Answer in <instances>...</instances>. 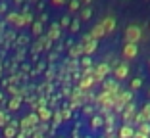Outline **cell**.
<instances>
[{
    "instance_id": "obj_1",
    "label": "cell",
    "mask_w": 150,
    "mask_h": 138,
    "mask_svg": "<svg viewBox=\"0 0 150 138\" xmlns=\"http://www.w3.org/2000/svg\"><path fill=\"white\" fill-rule=\"evenodd\" d=\"M139 40H141V29L137 25H129L125 29V42L127 44H137Z\"/></svg>"
},
{
    "instance_id": "obj_2",
    "label": "cell",
    "mask_w": 150,
    "mask_h": 138,
    "mask_svg": "<svg viewBox=\"0 0 150 138\" xmlns=\"http://www.w3.org/2000/svg\"><path fill=\"white\" fill-rule=\"evenodd\" d=\"M108 71H110V65L108 63H100V65L94 69V75H93V79L94 81H102L104 77L108 75Z\"/></svg>"
},
{
    "instance_id": "obj_3",
    "label": "cell",
    "mask_w": 150,
    "mask_h": 138,
    "mask_svg": "<svg viewBox=\"0 0 150 138\" xmlns=\"http://www.w3.org/2000/svg\"><path fill=\"white\" fill-rule=\"evenodd\" d=\"M129 100H131V92H125V94H121V96H117V98H115V104H114L115 111H121V109L127 106Z\"/></svg>"
},
{
    "instance_id": "obj_4",
    "label": "cell",
    "mask_w": 150,
    "mask_h": 138,
    "mask_svg": "<svg viewBox=\"0 0 150 138\" xmlns=\"http://www.w3.org/2000/svg\"><path fill=\"white\" fill-rule=\"evenodd\" d=\"M137 56V44H125L123 46V58L125 60H131Z\"/></svg>"
},
{
    "instance_id": "obj_5",
    "label": "cell",
    "mask_w": 150,
    "mask_h": 138,
    "mask_svg": "<svg viewBox=\"0 0 150 138\" xmlns=\"http://www.w3.org/2000/svg\"><path fill=\"white\" fill-rule=\"evenodd\" d=\"M102 29H104V33H112L115 29V21H114V18H104L102 19Z\"/></svg>"
},
{
    "instance_id": "obj_6",
    "label": "cell",
    "mask_w": 150,
    "mask_h": 138,
    "mask_svg": "<svg viewBox=\"0 0 150 138\" xmlns=\"http://www.w3.org/2000/svg\"><path fill=\"white\" fill-rule=\"evenodd\" d=\"M94 50H96V40L91 39V40H87V42H83V54L88 56V54H93Z\"/></svg>"
},
{
    "instance_id": "obj_7",
    "label": "cell",
    "mask_w": 150,
    "mask_h": 138,
    "mask_svg": "<svg viewBox=\"0 0 150 138\" xmlns=\"http://www.w3.org/2000/svg\"><path fill=\"white\" fill-rule=\"evenodd\" d=\"M133 117H135V106H133V104H127V106H125V113H123L125 123H129Z\"/></svg>"
},
{
    "instance_id": "obj_8",
    "label": "cell",
    "mask_w": 150,
    "mask_h": 138,
    "mask_svg": "<svg viewBox=\"0 0 150 138\" xmlns=\"http://www.w3.org/2000/svg\"><path fill=\"white\" fill-rule=\"evenodd\" d=\"M102 35H106V33H104V29H102V25L98 23V25H94V27H93V33H91L88 36H91L93 40H96V39H100Z\"/></svg>"
},
{
    "instance_id": "obj_9",
    "label": "cell",
    "mask_w": 150,
    "mask_h": 138,
    "mask_svg": "<svg viewBox=\"0 0 150 138\" xmlns=\"http://www.w3.org/2000/svg\"><path fill=\"white\" fill-rule=\"evenodd\" d=\"M133 134H135V130H133L129 125H123L121 129H119V138H131Z\"/></svg>"
},
{
    "instance_id": "obj_10",
    "label": "cell",
    "mask_w": 150,
    "mask_h": 138,
    "mask_svg": "<svg viewBox=\"0 0 150 138\" xmlns=\"http://www.w3.org/2000/svg\"><path fill=\"white\" fill-rule=\"evenodd\" d=\"M114 73H115V77H117V79H125V77H127V65H125V63L117 65Z\"/></svg>"
},
{
    "instance_id": "obj_11",
    "label": "cell",
    "mask_w": 150,
    "mask_h": 138,
    "mask_svg": "<svg viewBox=\"0 0 150 138\" xmlns=\"http://www.w3.org/2000/svg\"><path fill=\"white\" fill-rule=\"evenodd\" d=\"M4 136L6 138H16V123H12L10 127L4 129Z\"/></svg>"
},
{
    "instance_id": "obj_12",
    "label": "cell",
    "mask_w": 150,
    "mask_h": 138,
    "mask_svg": "<svg viewBox=\"0 0 150 138\" xmlns=\"http://www.w3.org/2000/svg\"><path fill=\"white\" fill-rule=\"evenodd\" d=\"M39 119H42V121H48L50 119V109H46V107H39Z\"/></svg>"
},
{
    "instance_id": "obj_13",
    "label": "cell",
    "mask_w": 150,
    "mask_h": 138,
    "mask_svg": "<svg viewBox=\"0 0 150 138\" xmlns=\"http://www.w3.org/2000/svg\"><path fill=\"white\" fill-rule=\"evenodd\" d=\"M93 83H94V79H93V77H85V79L81 81V85H79V88H81V90H83V88H88V86L93 85Z\"/></svg>"
},
{
    "instance_id": "obj_14",
    "label": "cell",
    "mask_w": 150,
    "mask_h": 138,
    "mask_svg": "<svg viewBox=\"0 0 150 138\" xmlns=\"http://www.w3.org/2000/svg\"><path fill=\"white\" fill-rule=\"evenodd\" d=\"M139 132L144 134V136H148L150 134V125L148 123H141V125H139Z\"/></svg>"
},
{
    "instance_id": "obj_15",
    "label": "cell",
    "mask_w": 150,
    "mask_h": 138,
    "mask_svg": "<svg viewBox=\"0 0 150 138\" xmlns=\"http://www.w3.org/2000/svg\"><path fill=\"white\" fill-rule=\"evenodd\" d=\"M91 125H93V129H98L102 125V117H93V123Z\"/></svg>"
},
{
    "instance_id": "obj_16",
    "label": "cell",
    "mask_w": 150,
    "mask_h": 138,
    "mask_svg": "<svg viewBox=\"0 0 150 138\" xmlns=\"http://www.w3.org/2000/svg\"><path fill=\"white\" fill-rule=\"evenodd\" d=\"M18 107H19V98H13L12 102H10V109L13 111V109H18Z\"/></svg>"
},
{
    "instance_id": "obj_17",
    "label": "cell",
    "mask_w": 150,
    "mask_h": 138,
    "mask_svg": "<svg viewBox=\"0 0 150 138\" xmlns=\"http://www.w3.org/2000/svg\"><path fill=\"white\" fill-rule=\"evenodd\" d=\"M141 85H142V81H141V79H135V81L131 83V88H133V90H137Z\"/></svg>"
},
{
    "instance_id": "obj_18",
    "label": "cell",
    "mask_w": 150,
    "mask_h": 138,
    "mask_svg": "<svg viewBox=\"0 0 150 138\" xmlns=\"http://www.w3.org/2000/svg\"><path fill=\"white\" fill-rule=\"evenodd\" d=\"M58 29H60L58 25H52V31H50V39H56V36H58Z\"/></svg>"
},
{
    "instance_id": "obj_19",
    "label": "cell",
    "mask_w": 150,
    "mask_h": 138,
    "mask_svg": "<svg viewBox=\"0 0 150 138\" xmlns=\"http://www.w3.org/2000/svg\"><path fill=\"white\" fill-rule=\"evenodd\" d=\"M33 138H44V136H42L40 130H35V132H33Z\"/></svg>"
},
{
    "instance_id": "obj_20",
    "label": "cell",
    "mask_w": 150,
    "mask_h": 138,
    "mask_svg": "<svg viewBox=\"0 0 150 138\" xmlns=\"http://www.w3.org/2000/svg\"><path fill=\"white\" fill-rule=\"evenodd\" d=\"M88 18H91V10H85L83 12V19H88Z\"/></svg>"
},
{
    "instance_id": "obj_21",
    "label": "cell",
    "mask_w": 150,
    "mask_h": 138,
    "mask_svg": "<svg viewBox=\"0 0 150 138\" xmlns=\"http://www.w3.org/2000/svg\"><path fill=\"white\" fill-rule=\"evenodd\" d=\"M131 138H148V136H144V134H141V132H135Z\"/></svg>"
},
{
    "instance_id": "obj_22",
    "label": "cell",
    "mask_w": 150,
    "mask_h": 138,
    "mask_svg": "<svg viewBox=\"0 0 150 138\" xmlns=\"http://www.w3.org/2000/svg\"><path fill=\"white\" fill-rule=\"evenodd\" d=\"M79 8V2H77V0H73V2H71V10H77Z\"/></svg>"
},
{
    "instance_id": "obj_23",
    "label": "cell",
    "mask_w": 150,
    "mask_h": 138,
    "mask_svg": "<svg viewBox=\"0 0 150 138\" xmlns=\"http://www.w3.org/2000/svg\"><path fill=\"white\" fill-rule=\"evenodd\" d=\"M42 31V27H40V23H35V33H40Z\"/></svg>"
},
{
    "instance_id": "obj_24",
    "label": "cell",
    "mask_w": 150,
    "mask_h": 138,
    "mask_svg": "<svg viewBox=\"0 0 150 138\" xmlns=\"http://www.w3.org/2000/svg\"><path fill=\"white\" fill-rule=\"evenodd\" d=\"M83 65H85V67L91 65V58H85V60H83Z\"/></svg>"
},
{
    "instance_id": "obj_25",
    "label": "cell",
    "mask_w": 150,
    "mask_h": 138,
    "mask_svg": "<svg viewBox=\"0 0 150 138\" xmlns=\"http://www.w3.org/2000/svg\"><path fill=\"white\" fill-rule=\"evenodd\" d=\"M4 121H6V117H4V113H0V127L4 125Z\"/></svg>"
},
{
    "instance_id": "obj_26",
    "label": "cell",
    "mask_w": 150,
    "mask_h": 138,
    "mask_svg": "<svg viewBox=\"0 0 150 138\" xmlns=\"http://www.w3.org/2000/svg\"><path fill=\"white\" fill-rule=\"evenodd\" d=\"M71 29H73V31H77V29H79V23H77V21H73V25H71Z\"/></svg>"
},
{
    "instance_id": "obj_27",
    "label": "cell",
    "mask_w": 150,
    "mask_h": 138,
    "mask_svg": "<svg viewBox=\"0 0 150 138\" xmlns=\"http://www.w3.org/2000/svg\"><path fill=\"white\" fill-rule=\"evenodd\" d=\"M69 115H71V113H69V109H66V111H64V115H62V117H64V119H67V117H69Z\"/></svg>"
},
{
    "instance_id": "obj_28",
    "label": "cell",
    "mask_w": 150,
    "mask_h": 138,
    "mask_svg": "<svg viewBox=\"0 0 150 138\" xmlns=\"http://www.w3.org/2000/svg\"><path fill=\"white\" fill-rule=\"evenodd\" d=\"M16 138H27V134L25 132H19V134H16Z\"/></svg>"
},
{
    "instance_id": "obj_29",
    "label": "cell",
    "mask_w": 150,
    "mask_h": 138,
    "mask_svg": "<svg viewBox=\"0 0 150 138\" xmlns=\"http://www.w3.org/2000/svg\"><path fill=\"white\" fill-rule=\"evenodd\" d=\"M52 4H56V6H60V4H64V0H52Z\"/></svg>"
}]
</instances>
